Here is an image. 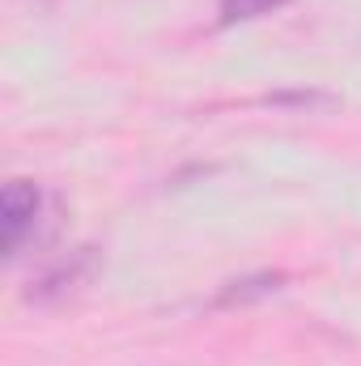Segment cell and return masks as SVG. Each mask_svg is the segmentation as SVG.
<instances>
[{"label": "cell", "instance_id": "cell-2", "mask_svg": "<svg viewBox=\"0 0 361 366\" xmlns=\"http://www.w3.org/2000/svg\"><path fill=\"white\" fill-rule=\"evenodd\" d=\"M289 0H221V26H238V21H255L264 13L285 9Z\"/></svg>", "mask_w": 361, "mask_h": 366}, {"label": "cell", "instance_id": "cell-1", "mask_svg": "<svg viewBox=\"0 0 361 366\" xmlns=\"http://www.w3.org/2000/svg\"><path fill=\"white\" fill-rule=\"evenodd\" d=\"M0 222H4V252L9 256H17V247H21V239H26V230L34 226V217H39V187L26 179H9L4 183V196H0Z\"/></svg>", "mask_w": 361, "mask_h": 366}]
</instances>
